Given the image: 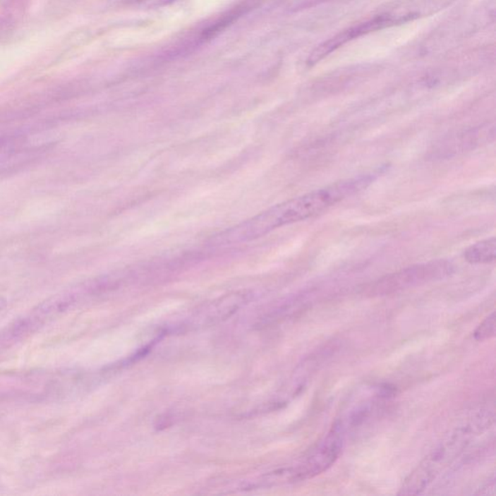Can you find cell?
I'll return each mask as SVG.
<instances>
[{
  "instance_id": "10",
  "label": "cell",
  "mask_w": 496,
  "mask_h": 496,
  "mask_svg": "<svg viewBox=\"0 0 496 496\" xmlns=\"http://www.w3.org/2000/svg\"><path fill=\"white\" fill-rule=\"evenodd\" d=\"M7 306V301L4 298L0 297V311L4 310Z\"/></svg>"
},
{
  "instance_id": "9",
  "label": "cell",
  "mask_w": 496,
  "mask_h": 496,
  "mask_svg": "<svg viewBox=\"0 0 496 496\" xmlns=\"http://www.w3.org/2000/svg\"><path fill=\"white\" fill-rule=\"evenodd\" d=\"M176 0H128V4L144 9H155L172 4Z\"/></svg>"
},
{
  "instance_id": "8",
  "label": "cell",
  "mask_w": 496,
  "mask_h": 496,
  "mask_svg": "<svg viewBox=\"0 0 496 496\" xmlns=\"http://www.w3.org/2000/svg\"><path fill=\"white\" fill-rule=\"evenodd\" d=\"M496 315L495 311L488 316L474 332V339L477 341H485L495 336Z\"/></svg>"
},
{
  "instance_id": "1",
  "label": "cell",
  "mask_w": 496,
  "mask_h": 496,
  "mask_svg": "<svg viewBox=\"0 0 496 496\" xmlns=\"http://www.w3.org/2000/svg\"><path fill=\"white\" fill-rule=\"evenodd\" d=\"M377 174L373 173L341 181L332 186L282 202L225 234L222 236V240L229 243H240L262 237L283 226L305 222L308 218L322 214L347 197L367 188L375 180Z\"/></svg>"
},
{
  "instance_id": "3",
  "label": "cell",
  "mask_w": 496,
  "mask_h": 496,
  "mask_svg": "<svg viewBox=\"0 0 496 496\" xmlns=\"http://www.w3.org/2000/svg\"><path fill=\"white\" fill-rule=\"evenodd\" d=\"M453 272L454 266L450 262L446 260H433L428 263L414 265L394 274H387L368 285L365 293L371 297L394 294L425 283L445 279Z\"/></svg>"
},
{
  "instance_id": "2",
  "label": "cell",
  "mask_w": 496,
  "mask_h": 496,
  "mask_svg": "<svg viewBox=\"0 0 496 496\" xmlns=\"http://www.w3.org/2000/svg\"><path fill=\"white\" fill-rule=\"evenodd\" d=\"M472 430L469 428H459L435 448L417 468L405 480L399 495H419L432 484L433 480L468 443Z\"/></svg>"
},
{
  "instance_id": "6",
  "label": "cell",
  "mask_w": 496,
  "mask_h": 496,
  "mask_svg": "<svg viewBox=\"0 0 496 496\" xmlns=\"http://www.w3.org/2000/svg\"><path fill=\"white\" fill-rule=\"evenodd\" d=\"M246 302V295L236 293L220 298L219 300L207 303L192 317L193 325H210L222 321L232 315Z\"/></svg>"
},
{
  "instance_id": "7",
  "label": "cell",
  "mask_w": 496,
  "mask_h": 496,
  "mask_svg": "<svg viewBox=\"0 0 496 496\" xmlns=\"http://www.w3.org/2000/svg\"><path fill=\"white\" fill-rule=\"evenodd\" d=\"M496 238H485L470 246L464 252V257L470 264H490L495 261Z\"/></svg>"
},
{
  "instance_id": "4",
  "label": "cell",
  "mask_w": 496,
  "mask_h": 496,
  "mask_svg": "<svg viewBox=\"0 0 496 496\" xmlns=\"http://www.w3.org/2000/svg\"><path fill=\"white\" fill-rule=\"evenodd\" d=\"M344 446V430L337 423L326 437L310 452L308 458L298 467L294 475L296 479L306 480L323 473L337 461Z\"/></svg>"
},
{
  "instance_id": "5",
  "label": "cell",
  "mask_w": 496,
  "mask_h": 496,
  "mask_svg": "<svg viewBox=\"0 0 496 496\" xmlns=\"http://www.w3.org/2000/svg\"><path fill=\"white\" fill-rule=\"evenodd\" d=\"M401 22L404 23L401 16L381 15L374 18L373 20H368V22L361 23V25H357V27L349 28V30L339 33V35L329 39L326 42L317 47L315 50L311 53L310 58H308V64L314 65L318 63L319 61L326 58V56L332 54V52L336 51L339 47L344 46V44L349 42V41L353 40V39L368 35V33L371 32V31L382 30V28L389 27V25H393L394 23H401Z\"/></svg>"
}]
</instances>
